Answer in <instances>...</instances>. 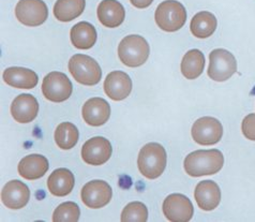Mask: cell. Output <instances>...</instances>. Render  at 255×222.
Returning a JSON list of instances; mask_svg holds the SVG:
<instances>
[{
    "label": "cell",
    "mask_w": 255,
    "mask_h": 222,
    "mask_svg": "<svg viewBox=\"0 0 255 222\" xmlns=\"http://www.w3.org/2000/svg\"><path fill=\"white\" fill-rule=\"evenodd\" d=\"M2 78L5 84L14 88L32 89L38 85V74L30 69L11 67L3 71Z\"/></svg>",
    "instance_id": "cell-19"
},
{
    "label": "cell",
    "mask_w": 255,
    "mask_h": 222,
    "mask_svg": "<svg viewBox=\"0 0 255 222\" xmlns=\"http://www.w3.org/2000/svg\"><path fill=\"white\" fill-rule=\"evenodd\" d=\"M74 175L68 169H57L49 175L47 180V188L55 197H66L72 192L74 188Z\"/></svg>",
    "instance_id": "cell-21"
},
{
    "label": "cell",
    "mask_w": 255,
    "mask_h": 222,
    "mask_svg": "<svg viewBox=\"0 0 255 222\" xmlns=\"http://www.w3.org/2000/svg\"><path fill=\"white\" fill-rule=\"evenodd\" d=\"M224 157L219 149L195 150L189 154L183 167L186 173L192 177L214 175L223 168Z\"/></svg>",
    "instance_id": "cell-1"
},
{
    "label": "cell",
    "mask_w": 255,
    "mask_h": 222,
    "mask_svg": "<svg viewBox=\"0 0 255 222\" xmlns=\"http://www.w3.org/2000/svg\"><path fill=\"white\" fill-rule=\"evenodd\" d=\"M166 150L158 143H148L138 154V170L148 180L160 177L166 168Z\"/></svg>",
    "instance_id": "cell-2"
},
{
    "label": "cell",
    "mask_w": 255,
    "mask_h": 222,
    "mask_svg": "<svg viewBox=\"0 0 255 222\" xmlns=\"http://www.w3.org/2000/svg\"><path fill=\"white\" fill-rule=\"evenodd\" d=\"M113 153L109 140L102 137L89 139L82 147V159L90 166H102L108 162Z\"/></svg>",
    "instance_id": "cell-12"
},
{
    "label": "cell",
    "mask_w": 255,
    "mask_h": 222,
    "mask_svg": "<svg viewBox=\"0 0 255 222\" xmlns=\"http://www.w3.org/2000/svg\"><path fill=\"white\" fill-rule=\"evenodd\" d=\"M162 209L166 219L172 222H188L194 214L192 202L180 193L169 195L163 202Z\"/></svg>",
    "instance_id": "cell-10"
},
{
    "label": "cell",
    "mask_w": 255,
    "mask_h": 222,
    "mask_svg": "<svg viewBox=\"0 0 255 222\" xmlns=\"http://www.w3.org/2000/svg\"><path fill=\"white\" fill-rule=\"evenodd\" d=\"M68 68L74 80L85 86H95L102 77V70L99 63L90 56L84 54L71 57Z\"/></svg>",
    "instance_id": "cell-5"
},
{
    "label": "cell",
    "mask_w": 255,
    "mask_h": 222,
    "mask_svg": "<svg viewBox=\"0 0 255 222\" xmlns=\"http://www.w3.org/2000/svg\"><path fill=\"white\" fill-rule=\"evenodd\" d=\"M15 16L25 26H40L48 17L47 5L42 0H19L15 6Z\"/></svg>",
    "instance_id": "cell-9"
},
{
    "label": "cell",
    "mask_w": 255,
    "mask_h": 222,
    "mask_svg": "<svg viewBox=\"0 0 255 222\" xmlns=\"http://www.w3.org/2000/svg\"><path fill=\"white\" fill-rule=\"evenodd\" d=\"M150 54V47L145 38L137 34L127 35L118 46L119 59L127 67L137 68L144 64Z\"/></svg>",
    "instance_id": "cell-3"
},
{
    "label": "cell",
    "mask_w": 255,
    "mask_h": 222,
    "mask_svg": "<svg viewBox=\"0 0 255 222\" xmlns=\"http://www.w3.org/2000/svg\"><path fill=\"white\" fill-rule=\"evenodd\" d=\"M148 220V209L140 202L128 204L122 213L123 222H146Z\"/></svg>",
    "instance_id": "cell-28"
},
{
    "label": "cell",
    "mask_w": 255,
    "mask_h": 222,
    "mask_svg": "<svg viewBox=\"0 0 255 222\" xmlns=\"http://www.w3.org/2000/svg\"><path fill=\"white\" fill-rule=\"evenodd\" d=\"M39 113L38 100L32 95L22 94L13 100L11 104L12 117L19 124H29Z\"/></svg>",
    "instance_id": "cell-16"
},
{
    "label": "cell",
    "mask_w": 255,
    "mask_h": 222,
    "mask_svg": "<svg viewBox=\"0 0 255 222\" xmlns=\"http://www.w3.org/2000/svg\"><path fill=\"white\" fill-rule=\"evenodd\" d=\"M97 15L100 23L108 28H116L124 23L126 11L117 0H102L98 6Z\"/></svg>",
    "instance_id": "cell-18"
},
{
    "label": "cell",
    "mask_w": 255,
    "mask_h": 222,
    "mask_svg": "<svg viewBox=\"0 0 255 222\" xmlns=\"http://www.w3.org/2000/svg\"><path fill=\"white\" fill-rule=\"evenodd\" d=\"M154 19L160 29L166 32H175L185 26L187 11L179 1L166 0L158 5Z\"/></svg>",
    "instance_id": "cell-4"
},
{
    "label": "cell",
    "mask_w": 255,
    "mask_h": 222,
    "mask_svg": "<svg viewBox=\"0 0 255 222\" xmlns=\"http://www.w3.org/2000/svg\"><path fill=\"white\" fill-rule=\"evenodd\" d=\"M152 1L153 0H130V2L137 9L148 8L152 3Z\"/></svg>",
    "instance_id": "cell-30"
},
{
    "label": "cell",
    "mask_w": 255,
    "mask_h": 222,
    "mask_svg": "<svg viewBox=\"0 0 255 222\" xmlns=\"http://www.w3.org/2000/svg\"><path fill=\"white\" fill-rule=\"evenodd\" d=\"M97 37L96 28L88 21H80L70 31L71 42L74 47L79 49H89L93 47L97 42Z\"/></svg>",
    "instance_id": "cell-22"
},
{
    "label": "cell",
    "mask_w": 255,
    "mask_h": 222,
    "mask_svg": "<svg viewBox=\"0 0 255 222\" xmlns=\"http://www.w3.org/2000/svg\"><path fill=\"white\" fill-rule=\"evenodd\" d=\"M73 91V85L70 78L62 72L48 73L42 83V92L49 101L60 103L68 100Z\"/></svg>",
    "instance_id": "cell-7"
},
{
    "label": "cell",
    "mask_w": 255,
    "mask_h": 222,
    "mask_svg": "<svg viewBox=\"0 0 255 222\" xmlns=\"http://www.w3.org/2000/svg\"><path fill=\"white\" fill-rule=\"evenodd\" d=\"M194 198L201 210L206 212L214 211L221 201L220 187L212 181H203L195 187Z\"/></svg>",
    "instance_id": "cell-17"
},
{
    "label": "cell",
    "mask_w": 255,
    "mask_h": 222,
    "mask_svg": "<svg viewBox=\"0 0 255 222\" xmlns=\"http://www.w3.org/2000/svg\"><path fill=\"white\" fill-rule=\"evenodd\" d=\"M242 130L248 140L255 141V113L249 114L244 118Z\"/></svg>",
    "instance_id": "cell-29"
},
{
    "label": "cell",
    "mask_w": 255,
    "mask_h": 222,
    "mask_svg": "<svg viewBox=\"0 0 255 222\" xmlns=\"http://www.w3.org/2000/svg\"><path fill=\"white\" fill-rule=\"evenodd\" d=\"M104 92L114 101H122L130 96L132 91V80L123 71H113L104 81Z\"/></svg>",
    "instance_id": "cell-13"
},
{
    "label": "cell",
    "mask_w": 255,
    "mask_h": 222,
    "mask_svg": "<svg viewBox=\"0 0 255 222\" xmlns=\"http://www.w3.org/2000/svg\"><path fill=\"white\" fill-rule=\"evenodd\" d=\"M85 5V0H57L54 5V15L58 20L68 23L82 15Z\"/></svg>",
    "instance_id": "cell-24"
},
{
    "label": "cell",
    "mask_w": 255,
    "mask_h": 222,
    "mask_svg": "<svg viewBox=\"0 0 255 222\" xmlns=\"http://www.w3.org/2000/svg\"><path fill=\"white\" fill-rule=\"evenodd\" d=\"M81 210L74 202L60 204L53 214L54 222H77L80 220Z\"/></svg>",
    "instance_id": "cell-27"
},
{
    "label": "cell",
    "mask_w": 255,
    "mask_h": 222,
    "mask_svg": "<svg viewBox=\"0 0 255 222\" xmlns=\"http://www.w3.org/2000/svg\"><path fill=\"white\" fill-rule=\"evenodd\" d=\"M237 71V61L232 53L223 48L214 49L209 55L208 76L216 82H225Z\"/></svg>",
    "instance_id": "cell-6"
},
{
    "label": "cell",
    "mask_w": 255,
    "mask_h": 222,
    "mask_svg": "<svg viewBox=\"0 0 255 222\" xmlns=\"http://www.w3.org/2000/svg\"><path fill=\"white\" fill-rule=\"evenodd\" d=\"M113 197L111 186L103 181H91L81 191L83 203L89 209L97 210L108 205Z\"/></svg>",
    "instance_id": "cell-11"
},
{
    "label": "cell",
    "mask_w": 255,
    "mask_h": 222,
    "mask_svg": "<svg viewBox=\"0 0 255 222\" xmlns=\"http://www.w3.org/2000/svg\"><path fill=\"white\" fill-rule=\"evenodd\" d=\"M218 20L214 14L208 11L196 13L190 24V30L194 37L198 39H206L214 34L217 29Z\"/></svg>",
    "instance_id": "cell-23"
},
{
    "label": "cell",
    "mask_w": 255,
    "mask_h": 222,
    "mask_svg": "<svg viewBox=\"0 0 255 222\" xmlns=\"http://www.w3.org/2000/svg\"><path fill=\"white\" fill-rule=\"evenodd\" d=\"M181 73L188 80H195L205 68V56L200 49H191L183 56L181 61Z\"/></svg>",
    "instance_id": "cell-25"
},
{
    "label": "cell",
    "mask_w": 255,
    "mask_h": 222,
    "mask_svg": "<svg viewBox=\"0 0 255 222\" xmlns=\"http://www.w3.org/2000/svg\"><path fill=\"white\" fill-rule=\"evenodd\" d=\"M30 199V191L27 185L19 181L8 182L1 191V202L11 210H20L25 207Z\"/></svg>",
    "instance_id": "cell-14"
},
{
    "label": "cell",
    "mask_w": 255,
    "mask_h": 222,
    "mask_svg": "<svg viewBox=\"0 0 255 222\" xmlns=\"http://www.w3.org/2000/svg\"><path fill=\"white\" fill-rule=\"evenodd\" d=\"M79 129L72 123H62L55 130V142L61 149L73 148L79 142Z\"/></svg>",
    "instance_id": "cell-26"
},
{
    "label": "cell",
    "mask_w": 255,
    "mask_h": 222,
    "mask_svg": "<svg viewBox=\"0 0 255 222\" xmlns=\"http://www.w3.org/2000/svg\"><path fill=\"white\" fill-rule=\"evenodd\" d=\"M192 139L197 144L203 146L215 145L220 142L223 135L222 124L214 117H202L192 126Z\"/></svg>",
    "instance_id": "cell-8"
},
{
    "label": "cell",
    "mask_w": 255,
    "mask_h": 222,
    "mask_svg": "<svg viewBox=\"0 0 255 222\" xmlns=\"http://www.w3.org/2000/svg\"><path fill=\"white\" fill-rule=\"evenodd\" d=\"M82 115L89 126L100 127L110 119L111 106L103 98H91L83 105Z\"/></svg>",
    "instance_id": "cell-15"
},
{
    "label": "cell",
    "mask_w": 255,
    "mask_h": 222,
    "mask_svg": "<svg viewBox=\"0 0 255 222\" xmlns=\"http://www.w3.org/2000/svg\"><path fill=\"white\" fill-rule=\"evenodd\" d=\"M48 160L44 156L29 155L26 156L18 163V174L27 181H35L43 177L48 171Z\"/></svg>",
    "instance_id": "cell-20"
}]
</instances>
